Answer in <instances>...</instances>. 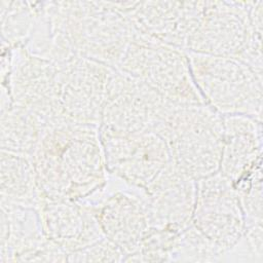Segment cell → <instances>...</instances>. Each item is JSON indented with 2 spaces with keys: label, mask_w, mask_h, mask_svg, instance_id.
Segmentation results:
<instances>
[{
  "label": "cell",
  "mask_w": 263,
  "mask_h": 263,
  "mask_svg": "<svg viewBox=\"0 0 263 263\" xmlns=\"http://www.w3.org/2000/svg\"><path fill=\"white\" fill-rule=\"evenodd\" d=\"M45 127L40 117L14 105L1 91V150L32 157Z\"/></svg>",
  "instance_id": "obj_18"
},
{
  "label": "cell",
  "mask_w": 263,
  "mask_h": 263,
  "mask_svg": "<svg viewBox=\"0 0 263 263\" xmlns=\"http://www.w3.org/2000/svg\"><path fill=\"white\" fill-rule=\"evenodd\" d=\"M43 198L81 201L109 179L99 126L60 122L45 127L32 156Z\"/></svg>",
  "instance_id": "obj_1"
},
{
  "label": "cell",
  "mask_w": 263,
  "mask_h": 263,
  "mask_svg": "<svg viewBox=\"0 0 263 263\" xmlns=\"http://www.w3.org/2000/svg\"><path fill=\"white\" fill-rule=\"evenodd\" d=\"M177 105L204 104L191 76L185 49L139 33L115 68Z\"/></svg>",
  "instance_id": "obj_6"
},
{
  "label": "cell",
  "mask_w": 263,
  "mask_h": 263,
  "mask_svg": "<svg viewBox=\"0 0 263 263\" xmlns=\"http://www.w3.org/2000/svg\"><path fill=\"white\" fill-rule=\"evenodd\" d=\"M174 105L144 82L115 70L100 126L124 134L155 132Z\"/></svg>",
  "instance_id": "obj_10"
},
{
  "label": "cell",
  "mask_w": 263,
  "mask_h": 263,
  "mask_svg": "<svg viewBox=\"0 0 263 263\" xmlns=\"http://www.w3.org/2000/svg\"><path fill=\"white\" fill-rule=\"evenodd\" d=\"M144 191L153 228L180 232L192 224L196 181L172 162Z\"/></svg>",
  "instance_id": "obj_16"
},
{
  "label": "cell",
  "mask_w": 263,
  "mask_h": 263,
  "mask_svg": "<svg viewBox=\"0 0 263 263\" xmlns=\"http://www.w3.org/2000/svg\"><path fill=\"white\" fill-rule=\"evenodd\" d=\"M88 203L110 241L124 255V261L140 251L152 230L145 191L109 176L98 192L81 200Z\"/></svg>",
  "instance_id": "obj_8"
},
{
  "label": "cell",
  "mask_w": 263,
  "mask_h": 263,
  "mask_svg": "<svg viewBox=\"0 0 263 263\" xmlns=\"http://www.w3.org/2000/svg\"><path fill=\"white\" fill-rule=\"evenodd\" d=\"M224 253L223 249L191 224L177 233L170 261L220 262Z\"/></svg>",
  "instance_id": "obj_21"
},
{
  "label": "cell",
  "mask_w": 263,
  "mask_h": 263,
  "mask_svg": "<svg viewBox=\"0 0 263 263\" xmlns=\"http://www.w3.org/2000/svg\"><path fill=\"white\" fill-rule=\"evenodd\" d=\"M186 52L193 82L206 106L221 116L262 120V75L235 58Z\"/></svg>",
  "instance_id": "obj_5"
},
{
  "label": "cell",
  "mask_w": 263,
  "mask_h": 263,
  "mask_svg": "<svg viewBox=\"0 0 263 263\" xmlns=\"http://www.w3.org/2000/svg\"><path fill=\"white\" fill-rule=\"evenodd\" d=\"M1 200L37 209L42 195L32 157L1 150Z\"/></svg>",
  "instance_id": "obj_19"
},
{
  "label": "cell",
  "mask_w": 263,
  "mask_h": 263,
  "mask_svg": "<svg viewBox=\"0 0 263 263\" xmlns=\"http://www.w3.org/2000/svg\"><path fill=\"white\" fill-rule=\"evenodd\" d=\"M192 225L224 251L243 235L246 220L239 198L220 172L196 181Z\"/></svg>",
  "instance_id": "obj_12"
},
{
  "label": "cell",
  "mask_w": 263,
  "mask_h": 263,
  "mask_svg": "<svg viewBox=\"0 0 263 263\" xmlns=\"http://www.w3.org/2000/svg\"><path fill=\"white\" fill-rule=\"evenodd\" d=\"M99 130L109 175L128 185L146 190L172 162L166 142L153 130Z\"/></svg>",
  "instance_id": "obj_9"
},
{
  "label": "cell",
  "mask_w": 263,
  "mask_h": 263,
  "mask_svg": "<svg viewBox=\"0 0 263 263\" xmlns=\"http://www.w3.org/2000/svg\"><path fill=\"white\" fill-rule=\"evenodd\" d=\"M224 137L219 172L232 184L262 170V120L223 116Z\"/></svg>",
  "instance_id": "obj_17"
},
{
  "label": "cell",
  "mask_w": 263,
  "mask_h": 263,
  "mask_svg": "<svg viewBox=\"0 0 263 263\" xmlns=\"http://www.w3.org/2000/svg\"><path fill=\"white\" fill-rule=\"evenodd\" d=\"M68 261H124V255L117 246L107 237H104L91 246L70 253L68 255Z\"/></svg>",
  "instance_id": "obj_22"
},
{
  "label": "cell",
  "mask_w": 263,
  "mask_h": 263,
  "mask_svg": "<svg viewBox=\"0 0 263 263\" xmlns=\"http://www.w3.org/2000/svg\"><path fill=\"white\" fill-rule=\"evenodd\" d=\"M36 210L44 236L68 254L105 237L90 205L84 201L42 197Z\"/></svg>",
  "instance_id": "obj_15"
},
{
  "label": "cell",
  "mask_w": 263,
  "mask_h": 263,
  "mask_svg": "<svg viewBox=\"0 0 263 263\" xmlns=\"http://www.w3.org/2000/svg\"><path fill=\"white\" fill-rule=\"evenodd\" d=\"M114 4L139 33L185 50L202 7V1H122Z\"/></svg>",
  "instance_id": "obj_13"
},
{
  "label": "cell",
  "mask_w": 263,
  "mask_h": 263,
  "mask_svg": "<svg viewBox=\"0 0 263 263\" xmlns=\"http://www.w3.org/2000/svg\"><path fill=\"white\" fill-rule=\"evenodd\" d=\"M1 58L2 89L14 105L36 114L46 126L68 122L62 114L55 63L30 53L23 45L2 44Z\"/></svg>",
  "instance_id": "obj_7"
},
{
  "label": "cell",
  "mask_w": 263,
  "mask_h": 263,
  "mask_svg": "<svg viewBox=\"0 0 263 263\" xmlns=\"http://www.w3.org/2000/svg\"><path fill=\"white\" fill-rule=\"evenodd\" d=\"M202 1L196 29L186 50L235 58L262 75L263 3Z\"/></svg>",
  "instance_id": "obj_3"
},
{
  "label": "cell",
  "mask_w": 263,
  "mask_h": 263,
  "mask_svg": "<svg viewBox=\"0 0 263 263\" xmlns=\"http://www.w3.org/2000/svg\"><path fill=\"white\" fill-rule=\"evenodd\" d=\"M0 261H68V253L44 236L35 208L1 200Z\"/></svg>",
  "instance_id": "obj_14"
},
{
  "label": "cell",
  "mask_w": 263,
  "mask_h": 263,
  "mask_svg": "<svg viewBox=\"0 0 263 263\" xmlns=\"http://www.w3.org/2000/svg\"><path fill=\"white\" fill-rule=\"evenodd\" d=\"M166 142L174 166L194 181L219 172L223 116L205 104L174 105L155 129Z\"/></svg>",
  "instance_id": "obj_4"
},
{
  "label": "cell",
  "mask_w": 263,
  "mask_h": 263,
  "mask_svg": "<svg viewBox=\"0 0 263 263\" xmlns=\"http://www.w3.org/2000/svg\"><path fill=\"white\" fill-rule=\"evenodd\" d=\"M52 59L61 63L80 55L116 68L137 34L114 2L42 1Z\"/></svg>",
  "instance_id": "obj_2"
},
{
  "label": "cell",
  "mask_w": 263,
  "mask_h": 263,
  "mask_svg": "<svg viewBox=\"0 0 263 263\" xmlns=\"http://www.w3.org/2000/svg\"><path fill=\"white\" fill-rule=\"evenodd\" d=\"M57 65L64 119L100 126L109 84L116 69L80 55Z\"/></svg>",
  "instance_id": "obj_11"
},
{
  "label": "cell",
  "mask_w": 263,
  "mask_h": 263,
  "mask_svg": "<svg viewBox=\"0 0 263 263\" xmlns=\"http://www.w3.org/2000/svg\"><path fill=\"white\" fill-rule=\"evenodd\" d=\"M38 12V2L1 1V39L10 47L28 40Z\"/></svg>",
  "instance_id": "obj_20"
}]
</instances>
